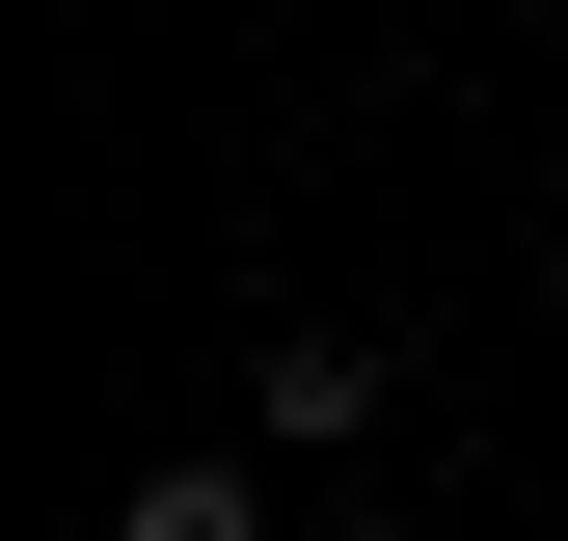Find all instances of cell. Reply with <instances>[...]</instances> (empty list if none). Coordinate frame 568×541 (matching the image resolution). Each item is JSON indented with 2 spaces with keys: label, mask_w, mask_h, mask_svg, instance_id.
Masks as SVG:
<instances>
[{
  "label": "cell",
  "mask_w": 568,
  "mask_h": 541,
  "mask_svg": "<svg viewBox=\"0 0 568 541\" xmlns=\"http://www.w3.org/2000/svg\"><path fill=\"white\" fill-rule=\"evenodd\" d=\"M109 541H271V488H244V460H135Z\"/></svg>",
  "instance_id": "2"
},
{
  "label": "cell",
  "mask_w": 568,
  "mask_h": 541,
  "mask_svg": "<svg viewBox=\"0 0 568 541\" xmlns=\"http://www.w3.org/2000/svg\"><path fill=\"white\" fill-rule=\"evenodd\" d=\"M379 406H406V379L352 353V325H271V353H244V433H271V460H379Z\"/></svg>",
  "instance_id": "1"
}]
</instances>
